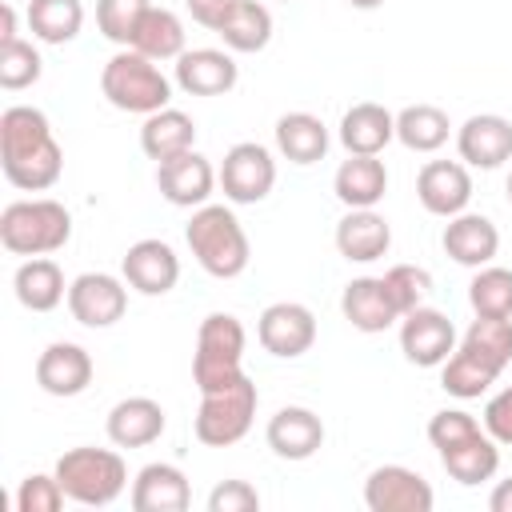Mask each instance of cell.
<instances>
[{
    "label": "cell",
    "instance_id": "23",
    "mask_svg": "<svg viewBox=\"0 0 512 512\" xmlns=\"http://www.w3.org/2000/svg\"><path fill=\"white\" fill-rule=\"evenodd\" d=\"M440 244H444V252H448L456 264H464V268H484V264H492L496 252H500V228H496L488 216H480V212H460V216H452V220L444 224Z\"/></svg>",
    "mask_w": 512,
    "mask_h": 512
},
{
    "label": "cell",
    "instance_id": "47",
    "mask_svg": "<svg viewBox=\"0 0 512 512\" xmlns=\"http://www.w3.org/2000/svg\"><path fill=\"white\" fill-rule=\"evenodd\" d=\"M348 4H352V8H360V12H372V8H380L384 0H348Z\"/></svg>",
    "mask_w": 512,
    "mask_h": 512
},
{
    "label": "cell",
    "instance_id": "28",
    "mask_svg": "<svg viewBox=\"0 0 512 512\" xmlns=\"http://www.w3.org/2000/svg\"><path fill=\"white\" fill-rule=\"evenodd\" d=\"M12 292L28 312H52L68 300L64 272L52 256H28L12 276Z\"/></svg>",
    "mask_w": 512,
    "mask_h": 512
},
{
    "label": "cell",
    "instance_id": "32",
    "mask_svg": "<svg viewBox=\"0 0 512 512\" xmlns=\"http://www.w3.org/2000/svg\"><path fill=\"white\" fill-rule=\"evenodd\" d=\"M448 136H452V120L436 104H408L396 112V140L408 152H420V156L440 152L448 144Z\"/></svg>",
    "mask_w": 512,
    "mask_h": 512
},
{
    "label": "cell",
    "instance_id": "19",
    "mask_svg": "<svg viewBox=\"0 0 512 512\" xmlns=\"http://www.w3.org/2000/svg\"><path fill=\"white\" fill-rule=\"evenodd\" d=\"M240 80V64L228 48H188L176 60V88L188 96H224Z\"/></svg>",
    "mask_w": 512,
    "mask_h": 512
},
{
    "label": "cell",
    "instance_id": "34",
    "mask_svg": "<svg viewBox=\"0 0 512 512\" xmlns=\"http://www.w3.org/2000/svg\"><path fill=\"white\" fill-rule=\"evenodd\" d=\"M228 52H264L272 40V12L260 0H236L228 20L216 28Z\"/></svg>",
    "mask_w": 512,
    "mask_h": 512
},
{
    "label": "cell",
    "instance_id": "24",
    "mask_svg": "<svg viewBox=\"0 0 512 512\" xmlns=\"http://www.w3.org/2000/svg\"><path fill=\"white\" fill-rule=\"evenodd\" d=\"M396 140V112L376 100H360L340 116V144L348 156H380Z\"/></svg>",
    "mask_w": 512,
    "mask_h": 512
},
{
    "label": "cell",
    "instance_id": "37",
    "mask_svg": "<svg viewBox=\"0 0 512 512\" xmlns=\"http://www.w3.org/2000/svg\"><path fill=\"white\" fill-rule=\"evenodd\" d=\"M148 8H152V0H96V28L104 40L128 48Z\"/></svg>",
    "mask_w": 512,
    "mask_h": 512
},
{
    "label": "cell",
    "instance_id": "40",
    "mask_svg": "<svg viewBox=\"0 0 512 512\" xmlns=\"http://www.w3.org/2000/svg\"><path fill=\"white\" fill-rule=\"evenodd\" d=\"M64 500H68V496H64L56 472H52V476H48V472H32V476H24L20 488H16V512H60Z\"/></svg>",
    "mask_w": 512,
    "mask_h": 512
},
{
    "label": "cell",
    "instance_id": "43",
    "mask_svg": "<svg viewBox=\"0 0 512 512\" xmlns=\"http://www.w3.org/2000/svg\"><path fill=\"white\" fill-rule=\"evenodd\" d=\"M484 432H488L500 448H512V384L500 388V392L484 404Z\"/></svg>",
    "mask_w": 512,
    "mask_h": 512
},
{
    "label": "cell",
    "instance_id": "38",
    "mask_svg": "<svg viewBox=\"0 0 512 512\" xmlns=\"http://www.w3.org/2000/svg\"><path fill=\"white\" fill-rule=\"evenodd\" d=\"M44 72V60L36 52L32 40H12V44H0V88L4 92H24L40 80Z\"/></svg>",
    "mask_w": 512,
    "mask_h": 512
},
{
    "label": "cell",
    "instance_id": "1",
    "mask_svg": "<svg viewBox=\"0 0 512 512\" xmlns=\"http://www.w3.org/2000/svg\"><path fill=\"white\" fill-rule=\"evenodd\" d=\"M0 168L20 192H48L64 172V148L52 124L32 104H12L0 112Z\"/></svg>",
    "mask_w": 512,
    "mask_h": 512
},
{
    "label": "cell",
    "instance_id": "13",
    "mask_svg": "<svg viewBox=\"0 0 512 512\" xmlns=\"http://www.w3.org/2000/svg\"><path fill=\"white\" fill-rule=\"evenodd\" d=\"M400 352L416 368H440L456 352V324L440 308H412L400 316Z\"/></svg>",
    "mask_w": 512,
    "mask_h": 512
},
{
    "label": "cell",
    "instance_id": "29",
    "mask_svg": "<svg viewBox=\"0 0 512 512\" xmlns=\"http://www.w3.org/2000/svg\"><path fill=\"white\" fill-rule=\"evenodd\" d=\"M192 144H196V120L188 112L172 108V104L160 108V112H152V116H144V124H140V148L156 164L188 152Z\"/></svg>",
    "mask_w": 512,
    "mask_h": 512
},
{
    "label": "cell",
    "instance_id": "39",
    "mask_svg": "<svg viewBox=\"0 0 512 512\" xmlns=\"http://www.w3.org/2000/svg\"><path fill=\"white\" fill-rule=\"evenodd\" d=\"M380 280H384V288H388V296H392L400 316H408L412 308H420L432 296V272L420 268V264H392Z\"/></svg>",
    "mask_w": 512,
    "mask_h": 512
},
{
    "label": "cell",
    "instance_id": "3",
    "mask_svg": "<svg viewBox=\"0 0 512 512\" xmlns=\"http://www.w3.org/2000/svg\"><path fill=\"white\" fill-rule=\"evenodd\" d=\"M184 240L196 264L216 280H236L252 260L248 232L228 204H200L184 228Z\"/></svg>",
    "mask_w": 512,
    "mask_h": 512
},
{
    "label": "cell",
    "instance_id": "46",
    "mask_svg": "<svg viewBox=\"0 0 512 512\" xmlns=\"http://www.w3.org/2000/svg\"><path fill=\"white\" fill-rule=\"evenodd\" d=\"M12 40H20V32H16V8L4 0L0 4V44H12Z\"/></svg>",
    "mask_w": 512,
    "mask_h": 512
},
{
    "label": "cell",
    "instance_id": "48",
    "mask_svg": "<svg viewBox=\"0 0 512 512\" xmlns=\"http://www.w3.org/2000/svg\"><path fill=\"white\" fill-rule=\"evenodd\" d=\"M504 196H508V204H512V168H508V176H504Z\"/></svg>",
    "mask_w": 512,
    "mask_h": 512
},
{
    "label": "cell",
    "instance_id": "35",
    "mask_svg": "<svg viewBox=\"0 0 512 512\" xmlns=\"http://www.w3.org/2000/svg\"><path fill=\"white\" fill-rule=\"evenodd\" d=\"M84 28L80 0H28V32L40 44H72Z\"/></svg>",
    "mask_w": 512,
    "mask_h": 512
},
{
    "label": "cell",
    "instance_id": "10",
    "mask_svg": "<svg viewBox=\"0 0 512 512\" xmlns=\"http://www.w3.org/2000/svg\"><path fill=\"white\" fill-rule=\"evenodd\" d=\"M256 340L268 356L296 360L316 344V316L300 300H276L256 320Z\"/></svg>",
    "mask_w": 512,
    "mask_h": 512
},
{
    "label": "cell",
    "instance_id": "16",
    "mask_svg": "<svg viewBox=\"0 0 512 512\" xmlns=\"http://www.w3.org/2000/svg\"><path fill=\"white\" fill-rule=\"evenodd\" d=\"M120 276L128 280V288H136L140 296H164L176 288L180 280V256L168 240L144 236L136 244H128L124 260H120Z\"/></svg>",
    "mask_w": 512,
    "mask_h": 512
},
{
    "label": "cell",
    "instance_id": "49",
    "mask_svg": "<svg viewBox=\"0 0 512 512\" xmlns=\"http://www.w3.org/2000/svg\"><path fill=\"white\" fill-rule=\"evenodd\" d=\"M284 4H288V0H284Z\"/></svg>",
    "mask_w": 512,
    "mask_h": 512
},
{
    "label": "cell",
    "instance_id": "6",
    "mask_svg": "<svg viewBox=\"0 0 512 512\" xmlns=\"http://www.w3.org/2000/svg\"><path fill=\"white\" fill-rule=\"evenodd\" d=\"M56 480L72 504L84 508H108L128 488V464L112 448H68L56 460Z\"/></svg>",
    "mask_w": 512,
    "mask_h": 512
},
{
    "label": "cell",
    "instance_id": "25",
    "mask_svg": "<svg viewBox=\"0 0 512 512\" xmlns=\"http://www.w3.org/2000/svg\"><path fill=\"white\" fill-rule=\"evenodd\" d=\"M340 312H344V320L356 332H368V336L372 332H384V328H392L400 320V312H396V304H392V296H388V288H384L380 276H356V280H348L344 292H340Z\"/></svg>",
    "mask_w": 512,
    "mask_h": 512
},
{
    "label": "cell",
    "instance_id": "15",
    "mask_svg": "<svg viewBox=\"0 0 512 512\" xmlns=\"http://www.w3.org/2000/svg\"><path fill=\"white\" fill-rule=\"evenodd\" d=\"M416 200L424 212L452 220L472 204V172L464 160H428L416 176Z\"/></svg>",
    "mask_w": 512,
    "mask_h": 512
},
{
    "label": "cell",
    "instance_id": "11",
    "mask_svg": "<svg viewBox=\"0 0 512 512\" xmlns=\"http://www.w3.org/2000/svg\"><path fill=\"white\" fill-rule=\"evenodd\" d=\"M128 308V280L112 272H80L68 284V312L84 328H112Z\"/></svg>",
    "mask_w": 512,
    "mask_h": 512
},
{
    "label": "cell",
    "instance_id": "41",
    "mask_svg": "<svg viewBox=\"0 0 512 512\" xmlns=\"http://www.w3.org/2000/svg\"><path fill=\"white\" fill-rule=\"evenodd\" d=\"M480 428H484V424H480L472 412H464V408H440V412H432V420H428V440H432L436 452H444V448H452V444L476 436Z\"/></svg>",
    "mask_w": 512,
    "mask_h": 512
},
{
    "label": "cell",
    "instance_id": "26",
    "mask_svg": "<svg viewBox=\"0 0 512 512\" xmlns=\"http://www.w3.org/2000/svg\"><path fill=\"white\" fill-rule=\"evenodd\" d=\"M192 504L188 476L176 464H144L132 480V512H184Z\"/></svg>",
    "mask_w": 512,
    "mask_h": 512
},
{
    "label": "cell",
    "instance_id": "4",
    "mask_svg": "<svg viewBox=\"0 0 512 512\" xmlns=\"http://www.w3.org/2000/svg\"><path fill=\"white\" fill-rule=\"evenodd\" d=\"M100 92L112 108L132 116H152L172 104V80L136 48H120L108 56V64L100 68Z\"/></svg>",
    "mask_w": 512,
    "mask_h": 512
},
{
    "label": "cell",
    "instance_id": "33",
    "mask_svg": "<svg viewBox=\"0 0 512 512\" xmlns=\"http://www.w3.org/2000/svg\"><path fill=\"white\" fill-rule=\"evenodd\" d=\"M184 20L172 12V8H148L144 12V20H140V28H136V36H132V44L128 48H136V52H144L148 60H156V64H164V60H180V52H188L184 48Z\"/></svg>",
    "mask_w": 512,
    "mask_h": 512
},
{
    "label": "cell",
    "instance_id": "12",
    "mask_svg": "<svg viewBox=\"0 0 512 512\" xmlns=\"http://www.w3.org/2000/svg\"><path fill=\"white\" fill-rule=\"evenodd\" d=\"M364 504L368 512H432L436 492L416 468L380 464L364 480Z\"/></svg>",
    "mask_w": 512,
    "mask_h": 512
},
{
    "label": "cell",
    "instance_id": "17",
    "mask_svg": "<svg viewBox=\"0 0 512 512\" xmlns=\"http://www.w3.org/2000/svg\"><path fill=\"white\" fill-rule=\"evenodd\" d=\"M456 152L468 168H500L512 160V120L496 112H476L456 128Z\"/></svg>",
    "mask_w": 512,
    "mask_h": 512
},
{
    "label": "cell",
    "instance_id": "44",
    "mask_svg": "<svg viewBox=\"0 0 512 512\" xmlns=\"http://www.w3.org/2000/svg\"><path fill=\"white\" fill-rule=\"evenodd\" d=\"M184 8H188V16H192L200 28L216 32V28L228 20V12L236 8V0H184Z\"/></svg>",
    "mask_w": 512,
    "mask_h": 512
},
{
    "label": "cell",
    "instance_id": "14",
    "mask_svg": "<svg viewBox=\"0 0 512 512\" xmlns=\"http://www.w3.org/2000/svg\"><path fill=\"white\" fill-rule=\"evenodd\" d=\"M216 184H220V176H216L212 160L204 152H196V148H188V152L156 164V188L176 208H200V204H208V196L216 192Z\"/></svg>",
    "mask_w": 512,
    "mask_h": 512
},
{
    "label": "cell",
    "instance_id": "5",
    "mask_svg": "<svg viewBox=\"0 0 512 512\" xmlns=\"http://www.w3.org/2000/svg\"><path fill=\"white\" fill-rule=\"evenodd\" d=\"M72 240V212L52 196L12 200L0 212V244L12 256H52Z\"/></svg>",
    "mask_w": 512,
    "mask_h": 512
},
{
    "label": "cell",
    "instance_id": "45",
    "mask_svg": "<svg viewBox=\"0 0 512 512\" xmlns=\"http://www.w3.org/2000/svg\"><path fill=\"white\" fill-rule=\"evenodd\" d=\"M488 512H512V476L488 492Z\"/></svg>",
    "mask_w": 512,
    "mask_h": 512
},
{
    "label": "cell",
    "instance_id": "2",
    "mask_svg": "<svg viewBox=\"0 0 512 512\" xmlns=\"http://www.w3.org/2000/svg\"><path fill=\"white\" fill-rule=\"evenodd\" d=\"M508 364H512V320L476 316L460 336L456 352L440 364V388L456 400H476L500 380Z\"/></svg>",
    "mask_w": 512,
    "mask_h": 512
},
{
    "label": "cell",
    "instance_id": "9",
    "mask_svg": "<svg viewBox=\"0 0 512 512\" xmlns=\"http://www.w3.org/2000/svg\"><path fill=\"white\" fill-rule=\"evenodd\" d=\"M216 176H220L224 200H232V204H260L272 192V184H276V160H272V152L264 144L240 140V144H232L224 152Z\"/></svg>",
    "mask_w": 512,
    "mask_h": 512
},
{
    "label": "cell",
    "instance_id": "7",
    "mask_svg": "<svg viewBox=\"0 0 512 512\" xmlns=\"http://www.w3.org/2000/svg\"><path fill=\"white\" fill-rule=\"evenodd\" d=\"M244 324L232 312H208L196 332L192 352V384L200 392H216L244 376Z\"/></svg>",
    "mask_w": 512,
    "mask_h": 512
},
{
    "label": "cell",
    "instance_id": "20",
    "mask_svg": "<svg viewBox=\"0 0 512 512\" xmlns=\"http://www.w3.org/2000/svg\"><path fill=\"white\" fill-rule=\"evenodd\" d=\"M264 440L280 460H308L324 444V420L304 404H284L268 420Z\"/></svg>",
    "mask_w": 512,
    "mask_h": 512
},
{
    "label": "cell",
    "instance_id": "22",
    "mask_svg": "<svg viewBox=\"0 0 512 512\" xmlns=\"http://www.w3.org/2000/svg\"><path fill=\"white\" fill-rule=\"evenodd\" d=\"M392 248V224L376 208H348L336 224V252L352 264H372L388 256Z\"/></svg>",
    "mask_w": 512,
    "mask_h": 512
},
{
    "label": "cell",
    "instance_id": "27",
    "mask_svg": "<svg viewBox=\"0 0 512 512\" xmlns=\"http://www.w3.org/2000/svg\"><path fill=\"white\" fill-rule=\"evenodd\" d=\"M332 192L344 208H376L388 192L384 160L380 156H348L332 176Z\"/></svg>",
    "mask_w": 512,
    "mask_h": 512
},
{
    "label": "cell",
    "instance_id": "36",
    "mask_svg": "<svg viewBox=\"0 0 512 512\" xmlns=\"http://www.w3.org/2000/svg\"><path fill=\"white\" fill-rule=\"evenodd\" d=\"M468 304L476 316L512 320V268H500V264L476 268V276L468 284Z\"/></svg>",
    "mask_w": 512,
    "mask_h": 512
},
{
    "label": "cell",
    "instance_id": "31",
    "mask_svg": "<svg viewBox=\"0 0 512 512\" xmlns=\"http://www.w3.org/2000/svg\"><path fill=\"white\" fill-rule=\"evenodd\" d=\"M440 464H444V472H448L456 484L476 488V484H484V480L496 476V468H500V444L480 428L476 436H468V440L444 448V452H440Z\"/></svg>",
    "mask_w": 512,
    "mask_h": 512
},
{
    "label": "cell",
    "instance_id": "21",
    "mask_svg": "<svg viewBox=\"0 0 512 512\" xmlns=\"http://www.w3.org/2000/svg\"><path fill=\"white\" fill-rule=\"evenodd\" d=\"M164 424H168V416L152 396H124L112 404L104 432L116 448H148L164 436Z\"/></svg>",
    "mask_w": 512,
    "mask_h": 512
},
{
    "label": "cell",
    "instance_id": "30",
    "mask_svg": "<svg viewBox=\"0 0 512 512\" xmlns=\"http://www.w3.org/2000/svg\"><path fill=\"white\" fill-rule=\"evenodd\" d=\"M276 152L288 160V164H316L324 160L328 152V124L312 112H284L276 120Z\"/></svg>",
    "mask_w": 512,
    "mask_h": 512
},
{
    "label": "cell",
    "instance_id": "8",
    "mask_svg": "<svg viewBox=\"0 0 512 512\" xmlns=\"http://www.w3.org/2000/svg\"><path fill=\"white\" fill-rule=\"evenodd\" d=\"M256 404H260V392L248 372L216 392H200V408L192 420L196 440L208 448H228V444L244 440L256 420Z\"/></svg>",
    "mask_w": 512,
    "mask_h": 512
},
{
    "label": "cell",
    "instance_id": "42",
    "mask_svg": "<svg viewBox=\"0 0 512 512\" xmlns=\"http://www.w3.org/2000/svg\"><path fill=\"white\" fill-rule=\"evenodd\" d=\"M260 508V492L248 480H220L208 492V512H256Z\"/></svg>",
    "mask_w": 512,
    "mask_h": 512
},
{
    "label": "cell",
    "instance_id": "18",
    "mask_svg": "<svg viewBox=\"0 0 512 512\" xmlns=\"http://www.w3.org/2000/svg\"><path fill=\"white\" fill-rule=\"evenodd\" d=\"M92 356H88V348H80V344H72V340H52L40 356H36V384H40V392H48V396H60V400H68V396H80L88 384H92Z\"/></svg>",
    "mask_w": 512,
    "mask_h": 512
}]
</instances>
